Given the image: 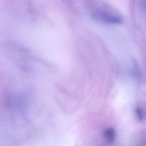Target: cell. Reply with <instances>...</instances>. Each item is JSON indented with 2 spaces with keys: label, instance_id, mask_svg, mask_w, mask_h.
I'll list each match as a JSON object with an SVG mask.
<instances>
[{
  "label": "cell",
  "instance_id": "obj_3",
  "mask_svg": "<svg viewBox=\"0 0 146 146\" xmlns=\"http://www.w3.org/2000/svg\"><path fill=\"white\" fill-rule=\"evenodd\" d=\"M136 114L139 120H142L144 116V112L140 107H137L135 109Z\"/></svg>",
  "mask_w": 146,
  "mask_h": 146
},
{
  "label": "cell",
  "instance_id": "obj_1",
  "mask_svg": "<svg viewBox=\"0 0 146 146\" xmlns=\"http://www.w3.org/2000/svg\"><path fill=\"white\" fill-rule=\"evenodd\" d=\"M102 20L110 24H120L122 22V20L118 17H115L113 15L108 14H101L100 17Z\"/></svg>",
  "mask_w": 146,
  "mask_h": 146
},
{
  "label": "cell",
  "instance_id": "obj_2",
  "mask_svg": "<svg viewBox=\"0 0 146 146\" xmlns=\"http://www.w3.org/2000/svg\"><path fill=\"white\" fill-rule=\"evenodd\" d=\"M103 136L106 141L108 143H112L115 139V132L111 128H108L104 131Z\"/></svg>",
  "mask_w": 146,
  "mask_h": 146
}]
</instances>
